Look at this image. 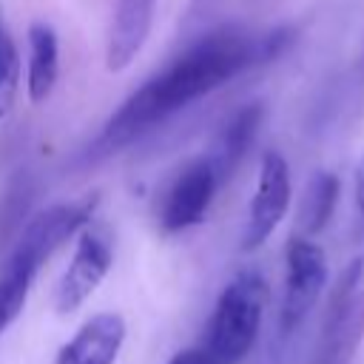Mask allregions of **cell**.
Segmentation results:
<instances>
[{
  "mask_svg": "<svg viewBox=\"0 0 364 364\" xmlns=\"http://www.w3.org/2000/svg\"><path fill=\"white\" fill-rule=\"evenodd\" d=\"M290 43V26H279L264 34H250L245 28H216L199 37L111 114L100 134V145L105 151H117L134 142L156 122L168 119L179 108H188L242 71L276 60Z\"/></svg>",
  "mask_w": 364,
  "mask_h": 364,
  "instance_id": "1",
  "label": "cell"
},
{
  "mask_svg": "<svg viewBox=\"0 0 364 364\" xmlns=\"http://www.w3.org/2000/svg\"><path fill=\"white\" fill-rule=\"evenodd\" d=\"M267 307V282L259 270H239L219 293L205 327L202 350L213 364H239L256 344Z\"/></svg>",
  "mask_w": 364,
  "mask_h": 364,
  "instance_id": "2",
  "label": "cell"
},
{
  "mask_svg": "<svg viewBox=\"0 0 364 364\" xmlns=\"http://www.w3.org/2000/svg\"><path fill=\"white\" fill-rule=\"evenodd\" d=\"M364 259H353L330 290L327 316L310 364H353L364 338Z\"/></svg>",
  "mask_w": 364,
  "mask_h": 364,
  "instance_id": "3",
  "label": "cell"
},
{
  "mask_svg": "<svg viewBox=\"0 0 364 364\" xmlns=\"http://www.w3.org/2000/svg\"><path fill=\"white\" fill-rule=\"evenodd\" d=\"M327 287L324 250L304 236H293L284 250V290L279 307V333H296Z\"/></svg>",
  "mask_w": 364,
  "mask_h": 364,
  "instance_id": "4",
  "label": "cell"
},
{
  "mask_svg": "<svg viewBox=\"0 0 364 364\" xmlns=\"http://www.w3.org/2000/svg\"><path fill=\"white\" fill-rule=\"evenodd\" d=\"M97 193H88L82 199H71V202H57L46 210H40L20 233L14 250L6 256V262L31 267L40 273L43 262L60 247L65 245L74 233H82L94 216L97 208Z\"/></svg>",
  "mask_w": 364,
  "mask_h": 364,
  "instance_id": "5",
  "label": "cell"
},
{
  "mask_svg": "<svg viewBox=\"0 0 364 364\" xmlns=\"http://www.w3.org/2000/svg\"><path fill=\"white\" fill-rule=\"evenodd\" d=\"M111 264H114L111 233L100 225H88L80 233L74 256L54 287V310L65 316V313H74L77 307H82L91 299V293L102 284Z\"/></svg>",
  "mask_w": 364,
  "mask_h": 364,
  "instance_id": "6",
  "label": "cell"
},
{
  "mask_svg": "<svg viewBox=\"0 0 364 364\" xmlns=\"http://www.w3.org/2000/svg\"><path fill=\"white\" fill-rule=\"evenodd\" d=\"M290 193L293 185H290L287 159L279 151H264L247 208V222L242 230V250H256L273 236V230L282 225L290 208Z\"/></svg>",
  "mask_w": 364,
  "mask_h": 364,
  "instance_id": "7",
  "label": "cell"
},
{
  "mask_svg": "<svg viewBox=\"0 0 364 364\" xmlns=\"http://www.w3.org/2000/svg\"><path fill=\"white\" fill-rule=\"evenodd\" d=\"M222 185L219 173L213 171L208 156L191 159L168 185L162 205H159V225L165 233H179L188 230L193 225H199L208 210L210 202L216 196V188Z\"/></svg>",
  "mask_w": 364,
  "mask_h": 364,
  "instance_id": "8",
  "label": "cell"
},
{
  "mask_svg": "<svg viewBox=\"0 0 364 364\" xmlns=\"http://www.w3.org/2000/svg\"><path fill=\"white\" fill-rule=\"evenodd\" d=\"M125 318L114 310L94 313L57 350L51 364H117L125 344Z\"/></svg>",
  "mask_w": 364,
  "mask_h": 364,
  "instance_id": "9",
  "label": "cell"
},
{
  "mask_svg": "<svg viewBox=\"0 0 364 364\" xmlns=\"http://www.w3.org/2000/svg\"><path fill=\"white\" fill-rule=\"evenodd\" d=\"M156 0H114V14L108 26L105 40V68L108 71H125L136 54L142 51L151 23H154Z\"/></svg>",
  "mask_w": 364,
  "mask_h": 364,
  "instance_id": "10",
  "label": "cell"
},
{
  "mask_svg": "<svg viewBox=\"0 0 364 364\" xmlns=\"http://www.w3.org/2000/svg\"><path fill=\"white\" fill-rule=\"evenodd\" d=\"M262 114H264L262 102H247V105L236 108L222 122V128L216 131L208 159H210V165H213V171L219 173L222 182L236 171V165L247 154V148H250V142H253V136L262 125Z\"/></svg>",
  "mask_w": 364,
  "mask_h": 364,
  "instance_id": "11",
  "label": "cell"
},
{
  "mask_svg": "<svg viewBox=\"0 0 364 364\" xmlns=\"http://www.w3.org/2000/svg\"><path fill=\"white\" fill-rule=\"evenodd\" d=\"M60 77V40L57 31L34 20L28 26V65H26V91L31 102H43Z\"/></svg>",
  "mask_w": 364,
  "mask_h": 364,
  "instance_id": "12",
  "label": "cell"
},
{
  "mask_svg": "<svg viewBox=\"0 0 364 364\" xmlns=\"http://www.w3.org/2000/svg\"><path fill=\"white\" fill-rule=\"evenodd\" d=\"M338 193H341V182L333 171H316L310 176L304 196H301V208H299V228H301L304 239H310L327 228V222L333 219Z\"/></svg>",
  "mask_w": 364,
  "mask_h": 364,
  "instance_id": "13",
  "label": "cell"
},
{
  "mask_svg": "<svg viewBox=\"0 0 364 364\" xmlns=\"http://www.w3.org/2000/svg\"><path fill=\"white\" fill-rule=\"evenodd\" d=\"M34 279H37V270H31V267H23L14 262L0 264V336L23 313Z\"/></svg>",
  "mask_w": 364,
  "mask_h": 364,
  "instance_id": "14",
  "label": "cell"
},
{
  "mask_svg": "<svg viewBox=\"0 0 364 364\" xmlns=\"http://www.w3.org/2000/svg\"><path fill=\"white\" fill-rule=\"evenodd\" d=\"M20 74H23V63H20V51L17 43L3 20L0 11V122L11 114L17 94H20Z\"/></svg>",
  "mask_w": 364,
  "mask_h": 364,
  "instance_id": "15",
  "label": "cell"
},
{
  "mask_svg": "<svg viewBox=\"0 0 364 364\" xmlns=\"http://www.w3.org/2000/svg\"><path fill=\"white\" fill-rule=\"evenodd\" d=\"M165 364H213V358L202 350V347H188V350H179L171 361Z\"/></svg>",
  "mask_w": 364,
  "mask_h": 364,
  "instance_id": "16",
  "label": "cell"
},
{
  "mask_svg": "<svg viewBox=\"0 0 364 364\" xmlns=\"http://www.w3.org/2000/svg\"><path fill=\"white\" fill-rule=\"evenodd\" d=\"M355 205H358V213L364 219V154H361L358 168H355Z\"/></svg>",
  "mask_w": 364,
  "mask_h": 364,
  "instance_id": "17",
  "label": "cell"
}]
</instances>
